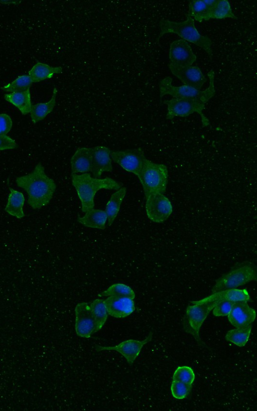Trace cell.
I'll return each mask as SVG.
<instances>
[{"label":"cell","instance_id":"obj_1","mask_svg":"<svg viewBox=\"0 0 257 411\" xmlns=\"http://www.w3.org/2000/svg\"><path fill=\"white\" fill-rule=\"evenodd\" d=\"M16 183L27 192L28 203L34 209H41L48 204L56 189L54 180L46 175L41 163L30 173L17 177Z\"/></svg>","mask_w":257,"mask_h":411},{"label":"cell","instance_id":"obj_2","mask_svg":"<svg viewBox=\"0 0 257 411\" xmlns=\"http://www.w3.org/2000/svg\"><path fill=\"white\" fill-rule=\"evenodd\" d=\"M71 179L84 213L94 208V197L97 191L101 189L117 190L122 187L121 183L112 178H95L89 173L71 174Z\"/></svg>","mask_w":257,"mask_h":411},{"label":"cell","instance_id":"obj_3","mask_svg":"<svg viewBox=\"0 0 257 411\" xmlns=\"http://www.w3.org/2000/svg\"><path fill=\"white\" fill-rule=\"evenodd\" d=\"M186 16V20L181 22L161 20L160 22V32L158 40L166 34H176L183 40L192 43L203 49L211 58V40L208 37L201 35L195 27L193 19L187 14Z\"/></svg>","mask_w":257,"mask_h":411},{"label":"cell","instance_id":"obj_4","mask_svg":"<svg viewBox=\"0 0 257 411\" xmlns=\"http://www.w3.org/2000/svg\"><path fill=\"white\" fill-rule=\"evenodd\" d=\"M142 185L145 198L154 193L164 194L169 178L167 166L146 158L139 175L137 176Z\"/></svg>","mask_w":257,"mask_h":411},{"label":"cell","instance_id":"obj_5","mask_svg":"<svg viewBox=\"0 0 257 411\" xmlns=\"http://www.w3.org/2000/svg\"><path fill=\"white\" fill-rule=\"evenodd\" d=\"M207 76L209 80V86L203 91L185 85L173 86L172 85V78L169 76L165 77L159 83L160 98H162L165 95H170L176 98L195 99L205 104L215 93L214 70H210L208 72Z\"/></svg>","mask_w":257,"mask_h":411},{"label":"cell","instance_id":"obj_6","mask_svg":"<svg viewBox=\"0 0 257 411\" xmlns=\"http://www.w3.org/2000/svg\"><path fill=\"white\" fill-rule=\"evenodd\" d=\"M220 301L219 300L207 301L202 299L191 302L193 305L186 308L183 320V329L200 345L203 344L199 335L200 328L210 312Z\"/></svg>","mask_w":257,"mask_h":411},{"label":"cell","instance_id":"obj_7","mask_svg":"<svg viewBox=\"0 0 257 411\" xmlns=\"http://www.w3.org/2000/svg\"><path fill=\"white\" fill-rule=\"evenodd\" d=\"M256 269L249 262L242 263L219 278L212 289V293L241 286L256 280Z\"/></svg>","mask_w":257,"mask_h":411},{"label":"cell","instance_id":"obj_8","mask_svg":"<svg viewBox=\"0 0 257 411\" xmlns=\"http://www.w3.org/2000/svg\"><path fill=\"white\" fill-rule=\"evenodd\" d=\"M163 102L167 105V119H172L175 117H187L193 113H197L201 117L203 127L210 124L209 119L203 113L205 104L199 101L173 97L165 100Z\"/></svg>","mask_w":257,"mask_h":411},{"label":"cell","instance_id":"obj_9","mask_svg":"<svg viewBox=\"0 0 257 411\" xmlns=\"http://www.w3.org/2000/svg\"><path fill=\"white\" fill-rule=\"evenodd\" d=\"M145 198L146 211L149 219L155 223H162L170 217L173 211V206L164 194H152Z\"/></svg>","mask_w":257,"mask_h":411},{"label":"cell","instance_id":"obj_10","mask_svg":"<svg viewBox=\"0 0 257 411\" xmlns=\"http://www.w3.org/2000/svg\"><path fill=\"white\" fill-rule=\"evenodd\" d=\"M110 157L115 163L137 176L139 175L146 158L141 148L112 151Z\"/></svg>","mask_w":257,"mask_h":411},{"label":"cell","instance_id":"obj_11","mask_svg":"<svg viewBox=\"0 0 257 411\" xmlns=\"http://www.w3.org/2000/svg\"><path fill=\"white\" fill-rule=\"evenodd\" d=\"M153 335V333L150 332L147 337L143 340L128 339L112 346L96 345L95 350L97 351L103 350L117 351L124 357L127 363L131 365L140 354L143 346L152 340Z\"/></svg>","mask_w":257,"mask_h":411},{"label":"cell","instance_id":"obj_12","mask_svg":"<svg viewBox=\"0 0 257 411\" xmlns=\"http://www.w3.org/2000/svg\"><path fill=\"white\" fill-rule=\"evenodd\" d=\"M75 330L77 335L89 338L96 332L94 319L91 313L89 303L81 302L75 308Z\"/></svg>","mask_w":257,"mask_h":411},{"label":"cell","instance_id":"obj_13","mask_svg":"<svg viewBox=\"0 0 257 411\" xmlns=\"http://www.w3.org/2000/svg\"><path fill=\"white\" fill-rule=\"evenodd\" d=\"M168 67L172 73L185 85L200 90L207 79L198 66H178L169 63Z\"/></svg>","mask_w":257,"mask_h":411},{"label":"cell","instance_id":"obj_14","mask_svg":"<svg viewBox=\"0 0 257 411\" xmlns=\"http://www.w3.org/2000/svg\"><path fill=\"white\" fill-rule=\"evenodd\" d=\"M196 58L190 45L185 40H177L170 44L169 58L171 63L182 67L191 66Z\"/></svg>","mask_w":257,"mask_h":411},{"label":"cell","instance_id":"obj_15","mask_svg":"<svg viewBox=\"0 0 257 411\" xmlns=\"http://www.w3.org/2000/svg\"><path fill=\"white\" fill-rule=\"evenodd\" d=\"M256 312L246 302H235L227 315L230 324L235 328L248 326L255 320Z\"/></svg>","mask_w":257,"mask_h":411},{"label":"cell","instance_id":"obj_16","mask_svg":"<svg viewBox=\"0 0 257 411\" xmlns=\"http://www.w3.org/2000/svg\"><path fill=\"white\" fill-rule=\"evenodd\" d=\"M92 155L91 173L94 177L99 178L104 172L112 171L110 150L104 146L91 148Z\"/></svg>","mask_w":257,"mask_h":411},{"label":"cell","instance_id":"obj_17","mask_svg":"<svg viewBox=\"0 0 257 411\" xmlns=\"http://www.w3.org/2000/svg\"><path fill=\"white\" fill-rule=\"evenodd\" d=\"M104 303L108 315L115 318H124L135 310V302L130 298L109 296Z\"/></svg>","mask_w":257,"mask_h":411},{"label":"cell","instance_id":"obj_18","mask_svg":"<svg viewBox=\"0 0 257 411\" xmlns=\"http://www.w3.org/2000/svg\"><path fill=\"white\" fill-rule=\"evenodd\" d=\"M92 155L91 148L78 149L70 160L71 174H81L91 172Z\"/></svg>","mask_w":257,"mask_h":411},{"label":"cell","instance_id":"obj_19","mask_svg":"<svg viewBox=\"0 0 257 411\" xmlns=\"http://www.w3.org/2000/svg\"><path fill=\"white\" fill-rule=\"evenodd\" d=\"M205 300H219L228 301L233 303L237 302H248L250 296L248 291L245 289H230L212 293L209 296L203 298Z\"/></svg>","mask_w":257,"mask_h":411},{"label":"cell","instance_id":"obj_20","mask_svg":"<svg viewBox=\"0 0 257 411\" xmlns=\"http://www.w3.org/2000/svg\"><path fill=\"white\" fill-rule=\"evenodd\" d=\"M107 220L105 211L94 208L85 212L83 217L79 216L77 221L87 227L104 229Z\"/></svg>","mask_w":257,"mask_h":411},{"label":"cell","instance_id":"obj_21","mask_svg":"<svg viewBox=\"0 0 257 411\" xmlns=\"http://www.w3.org/2000/svg\"><path fill=\"white\" fill-rule=\"evenodd\" d=\"M63 69L61 66L52 67L38 62L28 72L32 82H38L52 78L56 74L61 73Z\"/></svg>","mask_w":257,"mask_h":411},{"label":"cell","instance_id":"obj_22","mask_svg":"<svg viewBox=\"0 0 257 411\" xmlns=\"http://www.w3.org/2000/svg\"><path fill=\"white\" fill-rule=\"evenodd\" d=\"M25 197L23 194L13 188H10V193L5 211L10 215L18 219L25 216L23 207Z\"/></svg>","mask_w":257,"mask_h":411},{"label":"cell","instance_id":"obj_23","mask_svg":"<svg viewBox=\"0 0 257 411\" xmlns=\"http://www.w3.org/2000/svg\"><path fill=\"white\" fill-rule=\"evenodd\" d=\"M57 92V89L55 87L49 101L45 103H38L32 105L30 113L31 120L34 123L43 120L53 110L56 105Z\"/></svg>","mask_w":257,"mask_h":411},{"label":"cell","instance_id":"obj_24","mask_svg":"<svg viewBox=\"0 0 257 411\" xmlns=\"http://www.w3.org/2000/svg\"><path fill=\"white\" fill-rule=\"evenodd\" d=\"M115 191L111 195L106 203L104 210L107 215L109 226L113 223L118 214L121 204L126 194V188L122 187Z\"/></svg>","mask_w":257,"mask_h":411},{"label":"cell","instance_id":"obj_25","mask_svg":"<svg viewBox=\"0 0 257 411\" xmlns=\"http://www.w3.org/2000/svg\"><path fill=\"white\" fill-rule=\"evenodd\" d=\"M4 98L16 106L22 114L26 115L30 112L32 103L30 89L22 92L6 94Z\"/></svg>","mask_w":257,"mask_h":411},{"label":"cell","instance_id":"obj_26","mask_svg":"<svg viewBox=\"0 0 257 411\" xmlns=\"http://www.w3.org/2000/svg\"><path fill=\"white\" fill-rule=\"evenodd\" d=\"M251 329L252 326L250 324L231 329L226 334L225 339L238 347H243L249 339Z\"/></svg>","mask_w":257,"mask_h":411},{"label":"cell","instance_id":"obj_27","mask_svg":"<svg viewBox=\"0 0 257 411\" xmlns=\"http://www.w3.org/2000/svg\"><path fill=\"white\" fill-rule=\"evenodd\" d=\"M91 313L94 319L96 332L101 330L107 320L108 312L104 300L96 299L89 304Z\"/></svg>","mask_w":257,"mask_h":411},{"label":"cell","instance_id":"obj_28","mask_svg":"<svg viewBox=\"0 0 257 411\" xmlns=\"http://www.w3.org/2000/svg\"><path fill=\"white\" fill-rule=\"evenodd\" d=\"M212 9L208 7L202 0L190 1L187 15L194 20L199 22L210 20L209 16Z\"/></svg>","mask_w":257,"mask_h":411},{"label":"cell","instance_id":"obj_29","mask_svg":"<svg viewBox=\"0 0 257 411\" xmlns=\"http://www.w3.org/2000/svg\"><path fill=\"white\" fill-rule=\"evenodd\" d=\"M209 18L237 19V17L233 14L230 3L227 0H217L216 5L211 11Z\"/></svg>","mask_w":257,"mask_h":411},{"label":"cell","instance_id":"obj_30","mask_svg":"<svg viewBox=\"0 0 257 411\" xmlns=\"http://www.w3.org/2000/svg\"><path fill=\"white\" fill-rule=\"evenodd\" d=\"M99 297L119 296L134 299L135 294L129 286L121 283L113 284L98 295Z\"/></svg>","mask_w":257,"mask_h":411},{"label":"cell","instance_id":"obj_31","mask_svg":"<svg viewBox=\"0 0 257 411\" xmlns=\"http://www.w3.org/2000/svg\"><path fill=\"white\" fill-rule=\"evenodd\" d=\"M32 82L28 75L19 76L12 82L4 86L2 89L6 92H18L30 89Z\"/></svg>","mask_w":257,"mask_h":411},{"label":"cell","instance_id":"obj_32","mask_svg":"<svg viewBox=\"0 0 257 411\" xmlns=\"http://www.w3.org/2000/svg\"><path fill=\"white\" fill-rule=\"evenodd\" d=\"M195 378L193 370L188 366H178L173 375V380L190 385H192Z\"/></svg>","mask_w":257,"mask_h":411},{"label":"cell","instance_id":"obj_33","mask_svg":"<svg viewBox=\"0 0 257 411\" xmlns=\"http://www.w3.org/2000/svg\"><path fill=\"white\" fill-rule=\"evenodd\" d=\"M192 385L173 380L171 385L172 396L177 399H183L187 397L190 393Z\"/></svg>","mask_w":257,"mask_h":411},{"label":"cell","instance_id":"obj_34","mask_svg":"<svg viewBox=\"0 0 257 411\" xmlns=\"http://www.w3.org/2000/svg\"><path fill=\"white\" fill-rule=\"evenodd\" d=\"M233 303L225 300L220 301L213 309V314L216 317L227 316Z\"/></svg>","mask_w":257,"mask_h":411},{"label":"cell","instance_id":"obj_35","mask_svg":"<svg viewBox=\"0 0 257 411\" xmlns=\"http://www.w3.org/2000/svg\"><path fill=\"white\" fill-rule=\"evenodd\" d=\"M13 121L11 117L6 113L0 114V135H7L11 130Z\"/></svg>","mask_w":257,"mask_h":411},{"label":"cell","instance_id":"obj_36","mask_svg":"<svg viewBox=\"0 0 257 411\" xmlns=\"http://www.w3.org/2000/svg\"><path fill=\"white\" fill-rule=\"evenodd\" d=\"M17 147L15 141L7 135H0V151L14 149Z\"/></svg>","mask_w":257,"mask_h":411},{"label":"cell","instance_id":"obj_37","mask_svg":"<svg viewBox=\"0 0 257 411\" xmlns=\"http://www.w3.org/2000/svg\"><path fill=\"white\" fill-rule=\"evenodd\" d=\"M203 2L210 8L212 9L216 5L217 0H202Z\"/></svg>","mask_w":257,"mask_h":411}]
</instances>
